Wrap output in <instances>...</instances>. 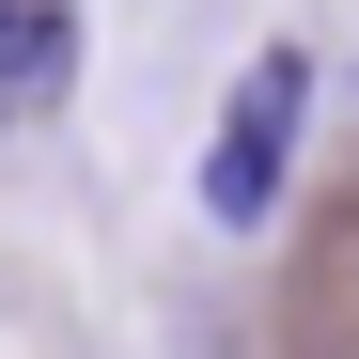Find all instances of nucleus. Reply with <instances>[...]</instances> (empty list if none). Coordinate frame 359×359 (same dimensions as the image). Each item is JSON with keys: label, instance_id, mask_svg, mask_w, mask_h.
Returning <instances> with one entry per match:
<instances>
[{"label": "nucleus", "instance_id": "1", "mask_svg": "<svg viewBox=\"0 0 359 359\" xmlns=\"http://www.w3.org/2000/svg\"><path fill=\"white\" fill-rule=\"evenodd\" d=\"M297 109H313V47H250V79H234L219 141H203V219L250 234V219L281 203V172H297Z\"/></svg>", "mask_w": 359, "mask_h": 359}, {"label": "nucleus", "instance_id": "2", "mask_svg": "<svg viewBox=\"0 0 359 359\" xmlns=\"http://www.w3.org/2000/svg\"><path fill=\"white\" fill-rule=\"evenodd\" d=\"M63 63H79V16L63 0H16V16H0V126L63 94Z\"/></svg>", "mask_w": 359, "mask_h": 359}]
</instances>
